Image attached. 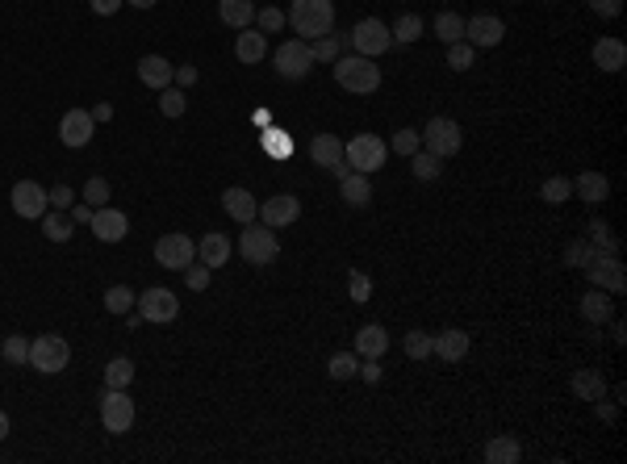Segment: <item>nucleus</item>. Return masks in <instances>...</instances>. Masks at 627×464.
<instances>
[{
	"label": "nucleus",
	"mask_w": 627,
	"mask_h": 464,
	"mask_svg": "<svg viewBox=\"0 0 627 464\" xmlns=\"http://www.w3.org/2000/svg\"><path fill=\"white\" fill-rule=\"evenodd\" d=\"M335 84H339L343 93L372 96L381 88V68H377V59H364V55L335 59Z\"/></svg>",
	"instance_id": "1"
},
{
	"label": "nucleus",
	"mask_w": 627,
	"mask_h": 464,
	"mask_svg": "<svg viewBox=\"0 0 627 464\" xmlns=\"http://www.w3.org/2000/svg\"><path fill=\"white\" fill-rule=\"evenodd\" d=\"M289 21H293V29H297L305 42L322 38V34L335 29V0H293Z\"/></svg>",
	"instance_id": "2"
},
{
	"label": "nucleus",
	"mask_w": 627,
	"mask_h": 464,
	"mask_svg": "<svg viewBox=\"0 0 627 464\" xmlns=\"http://www.w3.org/2000/svg\"><path fill=\"white\" fill-rule=\"evenodd\" d=\"M343 159H347L352 172L372 176V172H381L385 159H389V142L377 138V134H352L347 142H343Z\"/></svg>",
	"instance_id": "3"
},
{
	"label": "nucleus",
	"mask_w": 627,
	"mask_h": 464,
	"mask_svg": "<svg viewBox=\"0 0 627 464\" xmlns=\"http://www.w3.org/2000/svg\"><path fill=\"white\" fill-rule=\"evenodd\" d=\"M239 256L256 268H268V264L281 260V239L264 222H247L243 234H239Z\"/></svg>",
	"instance_id": "4"
},
{
	"label": "nucleus",
	"mask_w": 627,
	"mask_h": 464,
	"mask_svg": "<svg viewBox=\"0 0 627 464\" xmlns=\"http://www.w3.org/2000/svg\"><path fill=\"white\" fill-rule=\"evenodd\" d=\"M423 138V151H431L436 159H452V155H460L464 147V130L456 118H431V122L419 130Z\"/></svg>",
	"instance_id": "5"
},
{
	"label": "nucleus",
	"mask_w": 627,
	"mask_h": 464,
	"mask_svg": "<svg viewBox=\"0 0 627 464\" xmlns=\"http://www.w3.org/2000/svg\"><path fill=\"white\" fill-rule=\"evenodd\" d=\"M71 364V347L63 335H38L29 339V369L42 372V377H55Z\"/></svg>",
	"instance_id": "6"
},
{
	"label": "nucleus",
	"mask_w": 627,
	"mask_h": 464,
	"mask_svg": "<svg viewBox=\"0 0 627 464\" xmlns=\"http://www.w3.org/2000/svg\"><path fill=\"white\" fill-rule=\"evenodd\" d=\"M273 68L281 80H305L314 71V55H310V42L305 38H285L273 51Z\"/></svg>",
	"instance_id": "7"
},
{
	"label": "nucleus",
	"mask_w": 627,
	"mask_h": 464,
	"mask_svg": "<svg viewBox=\"0 0 627 464\" xmlns=\"http://www.w3.org/2000/svg\"><path fill=\"white\" fill-rule=\"evenodd\" d=\"M347 42L355 46V55L381 59L385 51L394 46V34H389V26H385V21H377V17H364V21H355V29L347 34Z\"/></svg>",
	"instance_id": "8"
},
{
	"label": "nucleus",
	"mask_w": 627,
	"mask_h": 464,
	"mask_svg": "<svg viewBox=\"0 0 627 464\" xmlns=\"http://www.w3.org/2000/svg\"><path fill=\"white\" fill-rule=\"evenodd\" d=\"M582 273L590 276V285H594V289H607L611 297H619V293L627 289L623 260H619V256H611V251H594V260H590Z\"/></svg>",
	"instance_id": "9"
},
{
	"label": "nucleus",
	"mask_w": 627,
	"mask_h": 464,
	"mask_svg": "<svg viewBox=\"0 0 627 464\" xmlns=\"http://www.w3.org/2000/svg\"><path fill=\"white\" fill-rule=\"evenodd\" d=\"M101 427L110 436H126L134 427V397L126 389H105V397H101Z\"/></svg>",
	"instance_id": "10"
},
{
	"label": "nucleus",
	"mask_w": 627,
	"mask_h": 464,
	"mask_svg": "<svg viewBox=\"0 0 627 464\" xmlns=\"http://www.w3.org/2000/svg\"><path fill=\"white\" fill-rule=\"evenodd\" d=\"M9 205H13V214L17 218H29V222H38L46 209H51V192L42 189L38 180H17L13 192H9Z\"/></svg>",
	"instance_id": "11"
},
{
	"label": "nucleus",
	"mask_w": 627,
	"mask_h": 464,
	"mask_svg": "<svg viewBox=\"0 0 627 464\" xmlns=\"http://www.w3.org/2000/svg\"><path fill=\"white\" fill-rule=\"evenodd\" d=\"M192 260H197V243H192L189 234H159V243H155V264L159 268L184 273Z\"/></svg>",
	"instance_id": "12"
},
{
	"label": "nucleus",
	"mask_w": 627,
	"mask_h": 464,
	"mask_svg": "<svg viewBox=\"0 0 627 464\" xmlns=\"http://www.w3.org/2000/svg\"><path fill=\"white\" fill-rule=\"evenodd\" d=\"M180 314V297L172 289H147V293H138V318L142 322H172Z\"/></svg>",
	"instance_id": "13"
},
{
	"label": "nucleus",
	"mask_w": 627,
	"mask_h": 464,
	"mask_svg": "<svg viewBox=\"0 0 627 464\" xmlns=\"http://www.w3.org/2000/svg\"><path fill=\"white\" fill-rule=\"evenodd\" d=\"M506 38V21L493 13H477L464 21V42L473 46V51H490V46H498V42Z\"/></svg>",
	"instance_id": "14"
},
{
	"label": "nucleus",
	"mask_w": 627,
	"mask_h": 464,
	"mask_svg": "<svg viewBox=\"0 0 627 464\" xmlns=\"http://www.w3.org/2000/svg\"><path fill=\"white\" fill-rule=\"evenodd\" d=\"M93 130H96V118L93 110H68L59 118V138H63V147L80 151L93 142Z\"/></svg>",
	"instance_id": "15"
},
{
	"label": "nucleus",
	"mask_w": 627,
	"mask_h": 464,
	"mask_svg": "<svg viewBox=\"0 0 627 464\" xmlns=\"http://www.w3.org/2000/svg\"><path fill=\"white\" fill-rule=\"evenodd\" d=\"M88 226H93V234L101 239V243H122L126 234H130V218H126L122 209H113V205H101V209H93Z\"/></svg>",
	"instance_id": "16"
},
{
	"label": "nucleus",
	"mask_w": 627,
	"mask_h": 464,
	"mask_svg": "<svg viewBox=\"0 0 627 464\" xmlns=\"http://www.w3.org/2000/svg\"><path fill=\"white\" fill-rule=\"evenodd\" d=\"M297 218H301V201H297V197H289V192H281V197H273V201L259 205V222H264L268 231L293 226Z\"/></svg>",
	"instance_id": "17"
},
{
	"label": "nucleus",
	"mask_w": 627,
	"mask_h": 464,
	"mask_svg": "<svg viewBox=\"0 0 627 464\" xmlns=\"http://www.w3.org/2000/svg\"><path fill=\"white\" fill-rule=\"evenodd\" d=\"M431 339H436V347H431V355H439V360H448V364H456V360H464V355H468V347H473V339H468V330H460V327L439 330V335H431Z\"/></svg>",
	"instance_id": "18"
},
{
	"label": "nucleus",
	"mask_w": 627,
	"mask_h": 464,
	"mask_svg": "<svg viewBox=\"0 0 627 464\" xmlns=\"http://www.w3.org/2000/svg\"><path fill=\"white\" fill-rule=\"evenodd\" d=\"M234 59L247 63V68L264 63V59H268V38H264L259 29H251V26L239 29V34H234Z\"/></svg>",
	"instance_id": "19"
},
{
	"label": "nucleus",
	"mask_w": 627,
	"mask_h": 464,
	"mask_svg": "<svg viewBox=\"0 0 627 464\" xmlns=\"http://www.w3.org/2000/svg\"><path fill=\"white\" fill-rule=\"evenodd\" d=\"M385 352H389V330L381 322H369V327L355 330V355L360 360H381Z\"/></svg>",
	"instance_id": "20"
},
{
	"label": "nucleus",
	"mask_w": 627,
	"mask_h": 464,
	"mask_svg": "<svg viewBox=\"0 0 627 464\" xmlns=\"http://www.w3.org/2000/svg\"><path fill=\"white\" fill-rule=\"evenodd\" d=\"M569 389L582 397V402H602V397L611 394V385H607L602 369H577L573 372V381H569Z\"/></svg>",
	"instance_id": "21"
},
{
	"label": "nucleus",
	"mask_w": 627,
	"mask_h": 464,
	"mask_svg": "<svg viewBox=\"0 0 627 464\" xmlns=\"http://www.w3.org/2000/svg\"><path fill=\"white\" fill-rule=\"evenodd\" d=\"M577 310H582V318H586L590 327H607V322L615 318V301H611V293H607V289H590Z\"/></svg>",
	"instance_id": "22"
},
{
	"label": "nucleus",
	"mask_w": 627,
	"mask_h": 464,
	"mask_svg": "<svg viewBox=\"0 0 627 464\" xmlns=\"http://www.w3.org/2000/svg\"><path fill=\"white\" fill-rule=\"evenodd\" d=\"M172 76H176V68H172L164 55H142L138 59V80L147 84V88H155V93H164L167 84H172Z\"/></svg>",
	"instance_id": "23"
},
{
	"label": "nucleus",
	"mask_w": 627,
	"mask_h": 464,
	"mask_svg": "<svg viewBox=\"0 0 627 464\" xmlns=\"http://www.w3.org/2000/svg\"><path fill=\"white\" fill-rule=\"evenodd\" d=\"M197 256H201L205 268H222V264H226V260L234 256V247H231V239H226V234L205 231V234H201V243H197Z\"/></svg>",
	"instance_id": "24"
},
{
	"label": "nucleus",
	"mask_w": 627,
	"mask_h": 464,
	"mask_svg": "<svg viewBox=\"0 0 627 464\" xmlns=\"http://www.w3.org/2000/svg\"><path fill=\"white\" fill-rule=\"evenodd\" d=\"M222 209H226L234 222H243V226L259 218V201L247 189H226V192H222Z\"/></svg>",
	"instance_id": "25"
},
{
	"label": "nucleus",
	"mask_w": 627,
	"mask_h": 464,
	"mask_svg": "<svg viewBox=\"0 0 627 464\" xmlns=\"http://www.w3.org/2000/svg\"><path fill=\"white\" fill-rule=\"evenodd\" d=\"M594 68H602V71H623L627 68V46H623V38H598L594 42Z\"/></svg>",
	"instance_id": "26"
},
{
	"label": "nucleus",
	"mask_w": 627,
	"mask_h": 464,
	"mask_svg": "<svg viewBox=\"0 0 627 464\" xmlns=\"http://www.w3.org/2000/svg\"><path fill=\"white\" fill-rule=\"evenodd\" d=\"M339 192L352 209H364V205L372 201V176H364V172H347V176L339 180Z\"/></svg>",
	"instance_id": "27"
},
{
	"label": "nucleus",
	"mask_w": 627,
	"mask_h": 464,
	"mask_svg": "<svg viewBox=\"0 0 627 464\" xmlns=\"http://www.w3.org/2000/svg\"><path fill=\"white\" fill-rule=\"evenodd\" d=\"M573 192H577L586 205H602L607 201V192H611V180L602 176V172H582V176L573 180Z\"/></svg>",
	"instance_id": "28"
},
{
	"label": "nucleus",
	"mask_w": 627,
	"mask_h": 464,
	"mask_svg": "<svg viewBox=\"0 0 627 464\" xmlns=\"http://www.w3.org/2000/svg\"><path fill=\"white\" fill-rule=\"evenodd\" d=\"M310 159L330 172L335 164H343V142L335 134H314L310 138Z\"/></svg>",
	"instance_id": "29"
},
{
	"label": "nucleus",
	"mask_w": 627,
	"mask_h": 464,
	"mask_svg": "<svg viewBox=\"0 0 627 464\" xmlns=\"http://www.w3.org/2000/svg\"><path fill=\"white\" fill-rule=\"evenodd\" d=\"M218 17L231 29H247L256 21V4L251 0H218Z\"/></svg>",
	"instance_id": "30"
},
{
	"label": "nucleus",
	"mask_w": 627,
	"mask_h": 464,
	"mask_svg": "<svg viewBox=\"0 0 627 464\" xmlns=\"http://www.w3.org/2000/svg\"><path fill=\"white\" fill-rule=\"evenodd\" d=\"M38 222H42V234H46L51 243H68L71 234H76V222H71L63 209H46Z\"/></svg>",
	"instance_id": "31"
},
{
	"label": "nucleus",
	"mask_w": 627,
	"mask_h": 464,
	"mask_svg": "<svg viewBox=\"0 0 627 464\" xmlns=\"http://www.w3.org/2000/svg\"><path fill=\"white\" fill-rule=\"evenodd\" d=\"M518 456H523V448H518L515 436H493L490 444H485V460L490 464H515Z\"/></svg>",
	"instance_id": "32"
},
{
	"label": "nucleus",
	"mask_w": 627,
	"mask_h": 464,
	"mask_svg": "<svg viewBox=\"0 0 627 464\" xmlns=\"http://www.w3.org/2000/svg\"><path fill=\"white\" fill-rule=\"evenodd\" d=\"M130 385H134V360L113 355L105 364V389H130Z\"/></svg>",
	"instance_id": "33"
},
{
	"label": "nucleus",
	"mask_w": 627,
	"mask_h": 464,
	"mask_svg": "<svg viewBox=\"0 0 627 464\" xmlns=\"http://www.w3.org/2000/svg\"><path fill=\"white\" fill-rule=\"evenodd\" d=\"M423 29H427V21L419 13H402L394 21V29H389V34H394V42H402V46H410V42H419L423 38Z\"/></svg>",
	"instance_id": "34"
},
{
	"label": "nucleus",
	"mask_w": 627,
	"mask_h": 464,
	"mask_svg": "<svg viewBox=\"0 0 627 464\" xmlns=\"http://www.w3.org/2000/svg\"><path fill=\"white\" fill-rule=\"evenodd\" d=\"M436 38L444 42V46H452V42H464V17L460 13H439L436 17Z\"/></svg>",
	"instance_id": "35"
},
{
	"label": "nucleus",
	"mask_w": 627,
	"mask_h": 464,
	"mask_svg": "<svg viewBox=\"0 0 627 464\" xmlns=\"http://www.w3.org/2000/svg\"><path fill=\"white\" fill-rule=\"evenodd\" d=\"M569 192H573V180L569 176H548L544 184H540V201L565 205V201H569Z\"/></svg>",
	"instance_id": "36"
},
{
	"label": "nucleus",
	"mask_w": 627,
	"mask_h": 464,
	"mask_svg": "<svg viewBox=\"0 0 627 464\" xmlns=\"http://www.w3.org/2000/svg\"><path fill=\"white\" fill-rule=\"evenodd\" d=\"M327 372L335 377V381H347V377H360V355L355 352H335L330 355Z\"/></svg>",
	"instance_id": "37"
},
{
	"label": "nucleus",
	"mask_w": 627,
	"mask_h": 464,
	"mask_svg": "<svg viewBox=\"0 0 627 464\" xmlns=\"http://www.w3.org/2000/svg\"><path fill=\"white\" fill-rule=\"evenodd\" d=\"M134 289H126V285H113V289H105V310L110 314H130L134 310Z\"/></svg>",
	"instance_id": "38"
},
{
	"label": "nucleus",
	"mask_w": 627,
	"mask_h": 464,
	"mask_svg": "<svg viewBox=\"0 0 627 464\" xmlns=\"http://www.w3.org/2000/svg\"><path fill=\"white\" fill-rule=\"evenodd\" d=\"M184 110H189L184 88H172V84H167L164 93H159V113H164V118H184Z\"/></svg>",
	"instance_id": "39"
},
{
	"label": "nucleus",
	"mask_w": 627,
	"mask_h": 464,
	"mask_svg": "<svg viewBox=\"0 0 627 464\" xmlns=\"http://www.w3.org/2000/svg\"><path fill=\"white\" fill-rule=\"evenodd\" d=\"M431 347H436V339H431L427 330H406V339H402V352H406L410 360H427Z\"/></svg>",
	"instance_id": "40"
},
{
	"label": "nucleus",
	"mask_w": 627,
	"mask_h": 464,
	"mask_svg": "<svg viewBox=\"0 0 627 464\" xmlns=\"http://www.w3.org/2000/svg\"><path fill=\"white\" fill-rule=\"evenodd\" d=\"M410 172H414L419 180H439L444 167H439V159L431 155V151H414V155H410Z\"/></svg>",
	"instance_id": "41"
},
{
	"label": "nucleus",
	"mask_w": 627,
	"mask_h": 464,
	"mask_svg": "<svg viewBox=\"0 0 627 464\" xmlns=\"http://www.w3.org/2000/svg\"><path fill=\"white\" fill-rule=\"evenodd\" d=\"M590 247H594V251H611V256H619V239L611 234L607 222H590Z\"/></svg>",
	"instance_id": "42"
},
{
	"label": "nucleus",
	"mask_w": 627,
	"mask_h": 464,
	"mask_svg": "<svg viewBox=\"0 0 627 464\" xmlns=\"http://www.w3.org/2000/svg\"><path fill=\"white\" fill-rule=\"evenodd\" d=\"M389 151H397V155H414V151H423V138H419V130H406V126H402V130H397L394 138H389Z\"/></svg>",
	"instance_id": "43"
},
{
	"label": "nucleus",
	"mask_w": 627,
	"mask_h": 464,
	"mask_svg": "<svg viewBox=\"0 0 627 464\" xmlns=\"http://www.w3.org/2000/svg\"><path fill=\"white\" fill-rule=\"evenodd\" d=\"M0 355H4L9 364H29V339L26 335H9L4 347H0Z\"/></svg>",
	"instance_id": "44"
},
{
	"label": "nucleus",
	"mask_w": 627,
	"mask_h": 464,
	"mask_svg": "<svg viewBox=\"0 0 627 464\" xmlns=\"http://www.w3.org/2000/svg\"><path fill=\"white\" fill-rule=\"evenodd\" d=\"M310 55H314V63H335V59H339V38H330V34L314 38L310 42Z\"/></svg>",
	"instance_id": "45"
},
{
	"label": "nucleus",
	"mask_w": 627,
	"mask_h": 464,
	"mask_svg": "<svg viewBox=\"0 0 627 464\" xmlns=\"http://www.w3.org/2000/svg\"><path fill=\"white\" fill-rule=\"evenodd\" d=\"M590 260H594V247H590V239H573V243L565 247V264H569V268H586Z\"/></svg>",
	"instance_id": "46"
},
{
	"label": "nucleus",
	"mask_w": 627,
	"mask_h": 464,
	"mask_svg": "<svg viewBox=\"0 0 627 464\" xmlns=\"http://www.w3.org/2000/svg\"><path fill=\"white\" fill-rule=\"evenodd\" d=\"M473 59H477V51H473L468 42H452L448 46V68L452 71H468L473 68Z\"/></svg>",
	"instance_id": "47"
},
{
	"label": "nucleus",
	"mask_w": 627,
	"mask_h": 464,
	"mask_svg": "<svg viewBox=\"0 0 627 464\" xmlns=\"http://www.w3.org/2000/svg\"><path fill=\"white\" fill-rule=\"evenodd\" d=\"M347 293H352V301L364 305V301L372 297V276H364L360 268H352V273H347Z\"/></svg>",
	"instance_id": "48"
},
{
	"label": "nucleus",
	"mask_w": 627,
	"mask_h": 464,
	"mask_svg": "<svg viewBox=\"0 0 627 464\" xmlns=\"http://www.w3.org/2000/svg\"><path fill=\"white\" fill-rule=\"evenodd\" d=\"M285 21H289V17L281 13V9H273V4H268V9H256L259 34H276V29H285Z\"/></svg>",
	"instance_id": "49"
},
{
	"label": "nucleus",
	"mask_w": 627,
	"mask_h": 464,
	"mask_svg": "<svg viewBox=\"0 0 627 464\" xmlns=\"http://www.w3.org/2000/svg\"><path fill=\"white\" fill-rule=\"evenodd\" d=\"M84 201L93 205V209H101V205L110 201V180H101V176L88 180V184H84Z\"/></svg>",
	"instance_id": "50"
},
{
	"label": "nucleus",
	"mask_w": 627,
	"mask_h": 464,
	"mask_svg": "<svg viewBox=\"0 0 627 464\" xmlns=\"http://www.w3.org/2000/svg\"><path fill=\"white\" fill-rule=\"evenodd\" d=\"M209 273H214V268H197V264H189V268H184V281H189V289L192 293H201V289H209Z\"/></svg>",
	"instance_id": "51"
},
{
	"label": "nucleus",
	"mask_w": 627,
	"mask_h": 464,
	"mask_svg": "<svg viewBox=\"0 0 627 464\" xmlns=\"http://www.w3.org/2000/svg\"><path fill=\"white\" fill-rule=\"evenodd\" d=\"M51 192V209H68V205H76V192L68 189V184H59V189H46Z\"/></svg>",
	"instance_id": "52"
},
{
	"label": "nucleus",
	"mask_w": 627,
	"mask_h": 464,
	"mask_svg": "<svg viewBox=\"0 0 627 464\" xmlns=\"http://www.w3.org/2000/svg\"><path fill=\"white\" fill-rule=\"evenodd\" d=\"M590 9L598 17H619L623 13V0H590Z\"/></svg>",
	"instance_id": "53"
},
{
	"label": "nucleus",
	"mask_w": 627,
	"mask_h": 464,
	"mask_svg": "<svg viewBox=\"0 0 627 464\" xmlns=\"http://www.w3.org/2000/svg\"><path fill=\"white\" fill-rule=\"evenodd\" d=\"M172 84H176V88H192V84H197V68H192V63H180Z\"/></svg>",
	"instance_id": "54"
},
{
	"label": "nucleus",
	"mask_w": 627,
	"mask_h": 464,
	"mask_svg": "<svg viewBox=\"0 0 627 464\" xmlns=\"http://www.w3.org/2000/svg\"><path fill=\"white\" fill-rule=\"evenodd\" d=\"M264 151H273V155H289V138H281L273 130V134H264Z\"/></svg>",
	"instance_id": "55"
},
{
	"label": "nucleus",
	"mask_w": 627,
	"mask_h": 464,
	"mask_svg": "<svg viewBox=\"0 0 627 464\" xmlns=\"http://www.w3.org/2000/svg\"><path fill=\"white\" fill-rule=\"evenodd\" d=\"M88 4H93V13L113 17V13H118V9H122V4H126V0H88Z\"/></svg>",
	"instance_id": "56"
},
{
	"label": "nucleus",
	"mask_w": 627,
	"mask_h": 464,
	"mask_svg": "<svg viewBox=\"0 0 627 464\" xmlns=\"http://www.w3.org/2000/svg\"><path fill=\"white\" fill-rule=\"evenodd\" d=\"M360 377H364L369 385H377L381 381V364H377V360H360Z\"/></svg>",
	"instance_id": "57"
},
{
	"label": "nucleus",
	"mask_w": 627,
	"mask_h": 464,
	"mask_svg": "<svg viewBox=\"0 0 627 464\" xmlns=\"http://www.w3.org/2000/svg\"><path fill=\"white\" fill-rule=\"evenodd\" d=\"M88 218H93V205H88V201L71 209V222H88Z\"/></svg>",
	"instance_id": "58"
},
{
	"label": "nucleus",
	"mask_w": 627,
	"mask_h": 464,
	"mask_svg": "<svg viewBox=\"0 0 627 464\" xmlns=\"http://www.w3.org/2000/svg\"><path fill=\"white\" fill-rule=\"evenodd\" d=\"M594 406H598V419H602V423H615V406H607V397H602V402H594Z\"/></svg>",
	"instance_id": "59"
},
{
	"label": "nucleus",
	"mask_w": 627,
	"mask_h": 464,
	"mask_svg": "<svg viewBox=\"0 0 627 464\" xmlns=\"http://www.w3.org/2000/svg\"><path fill=\"white\" fill-rule=\"evenodd\" d=\"M93 118H96V122H110V118H113V110H110V105H96V110H93Z\"/></svg>",
	"instance_id": "60"
},
{
	"label": "nucleus",
	"mask_w": 627,
	"mask_h": 464,
	"mask_svg": "<svg viewBox=\"0 0 627 464\" xmlns=\"http://www.w3.org/2000/svg\"><path fill=\"white\" fill-rule=\"evenodd\" d=\"M4 439H9V414L0 410V444H4Z\"/></svg>",
	"instance_id": "61"
},
{
	"label": "nucleus",
	"mask_w": 627,
	"mask_h": 464,
	"mask_svg": "<svg viewBox=\"0 0 627 464\" xmlns=\"http://www.w3.org/2000/svg\"><path fill=\"white\" fill-rule=\"evenodd\" d=\"M126 4H134V9H155L159 0H126Z\"/></svg>",
	"instance_id": "62"
}]
</instances>
